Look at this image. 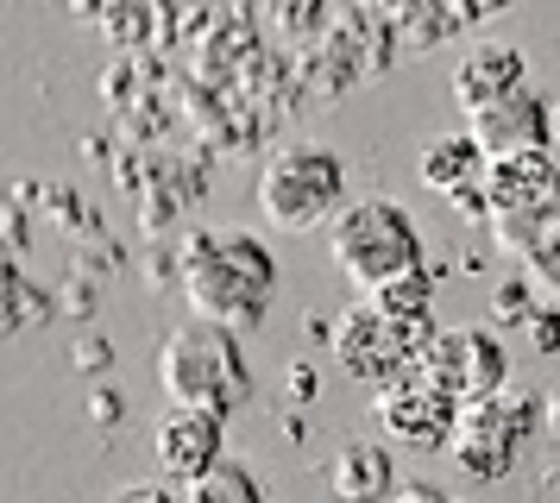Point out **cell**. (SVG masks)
<instances>
[{
  "instance_id": "1",
  "label": "cell",
  "mask_w": 560,
  "mask_h": 503,
  "mask_svg": "<svg viewBox=\"0 0 560 503\" xmlns=\"http://www.w3.org/2000/svg\"><path fill=\"white\" fill-rule=\"evenodd\" d=\"M177 283L196 321L246 334L265 321V308L278 296V258L246 226H189L177 252Z\"/></svg>"
},
{
  "instance_id": "2",
  "label": "cell",
  "mask_w": 560,
  "mask_h": 503,
  "mask_svg": "<svg viewBox=\"0 0 560 503\" xmlns=\"http://www.w3.org/2000/svg\"><path fill=\"white\" fill-rule=\"evenodd\" d=\"M158 384H164V397L177 402V409H208V416L228 422L233 409L253 397V359H246L233 327L183 321L164 334Z\"/></svg>"
},
{
  "instance_id": "3",
  "label": "cell",
  "mask_w": 560,
  "mask_h": 503,
  "mask_svg": "<svg viewBox=\"0 0 560 503\" xmlns=\"http://www.w3.org/2000/svg\"><path fill=\"white\" fill-rule=\"evenodd\" d=\"M328 258H334V271L365 296V290H378L384 277L422 271L429 246H422V226H416V214L404 201L359 196L328 221Z\"/></svg>"
},
{
  "instance_id": "4",
  "label": "cell",
  "mask_w": 560,
  "mask_h": 503,
  "mask_svg": "<svg viewBox=\"0 0 560 503\" xmlns=\"http://www.w3.org/2000/svg\"><path fill=\"white\" fill-rule=\"evenodd\" d=\"M347 208V157L334 145H283L265 157L258 171V214L278 233H308V226H328Z\"/></svg>"
},
{
  "instance_id": "5",
  "label": "cell",
  "mask_w": 560,
  "mask_h": 503,
  "mask_svg": "<svg viewBox=\"0 0 560 503\" xmlns=\"http://www.w3.org/2000/svg\"><path fill=\"white\" fill-rule=\"evenodd\" d=\"M535 428H541V397H535L529 384H516V377H510L504 390L459 402L447 459H454L466 478L491 484V478L516 472V459H523V447L535 441Z\"/></svg>"
},
{
  "instance_id": "6",
  "label": "cell",
  "mask_w": 560,
  "mask_h": 503,
  "mask_svg": "<svg viewBox=\"0 0 560 503\" xmlns=\"http://www.w3.org/2000/svg\"><path fill=\"white\" fill-rule=\"evenodd\" d=\"M434 334H441V327H434ZM434 334H422V327H397V321H384L378 308L347 302V308L328 321V352L340 359V372L365 377V384H390L404 365L422 359V347H429Z\"/></svg>"
},
{
  "instance_id": "7",
  "label": "cell",
  "mask_w": 560,
  "mask_h": 503,
  "mask_svg": "<svg viewBox=\"0 0 560 503\" xmlns=\"http://www.w3.org/2000/svg\"><path fill=\"white\" fill-rule=\"evenodd\" d=\"M372 416H378V428L390 434V441H404V447L447 453L454 422H459V397H454V390H441L422 365H404L390 384H378Z\"/></svg>"
},
{
  "instance_id": "8",
  "label": "cell",
  "mask_w": 560,
  "mask_h": 503,
  "mask_svg": "<svg viewBox=\"0 0 560 503\" xmlns=\"http://www.w3.org/2000/svg\"><path fill=\"white\" fill-rule=\"evenodd\" d=\"M422 372L441 384V390H454L459 402L472 397H491V390H504L510 384V352H504V334L485 321H459V327H441L422 359H416Z\"/></svg>"
},
{
  "instance_id": "9",
  "label": "cell",
  "mask_w": 560,
  "mask_h": 503,
  "mask_svg": "<svg viewBox=\"0 0 560 503\" xmlns=\"http://www.w3.org/2000/svg\"><path fill=\"white\" fill-rule=\"evenodd\" d=\"M485 208L491 221H510V214H535L560 196V164L555 151H504L485 164Z\"/></svg>"
},
{
  "instance_id": "10",
  "label": "cell",
  "mask_w": 560,
  "mask_h": 503,
  "mask_svg": "<svg viewBox=\"0 0 560 503\" xmlns=\"http://www.w3.org/2000/svg\"><path fill=\"white\" fill-rule=\"evenodd\" d=\"M466 132L485 145V157H504V151H548L555 145V101H541L535 89L510 101H491L479 114H466Z\"/></svg>"
},
{
  "instance_id": "11",
  "label": "cell",
  "mask_w": 560,
  "mask_h": 503,
  "mask_svg": "<svg viewBox=\"0 0 560 503\" xmlns=\"http://www.w3.org/2000/svg\"><path fill=\"white\" fill-rule=\"evenodd\" d=\"M152 453H158V472L189 484V478H202L208 466H221V416H208V409H164L152 428Z\"/></svg>"
},
{
  "instance_id": "12",
  "label": "cell",
  "mask_w": 560,
  "mask_h": 503,
  "mask_svg": "<svg viewBox=\"0 0 560 503\" xmlns=\"http://www.w3.org/2000/svg\"><path fill=\"white\" fill-rule=\"evenodd\" d=\"M529 89V57L516 45H472L454 63V101L466 114H479L491 101H510Z\"/></svg>"
},
{
  "instance_id": "13",
  "label": "cell",
  "mask_w": 560,
  "mask_h": 503,
  "mask_svg": "<svg viewBox=\"0 0 560 503\" xmlns=\"http://www.w3.org/2000/svg\"><path fill=\"white\" fill-rule=\"evenodd\" d=\"M491 239L504 252L523 258V271L535 283H548L560 296V196L548 208H535V214H510V221H491Z\"/></svg>"
},
{
  "instance_id": "14",
  "label": "cell",
  "mask_w": 560,
  "mask_h": 503,
  "mask_svg": "<svg viewBox=\"0 0 560 503\" xmlns=\"http://www.w3.org/2000/svg\"><path fill=\"white\" fill-rule=\"evenodd\" d=\"M485 145L472 139V132H434L429 145H422V157H416V176L429 183L434 196H466V189H479L485 183Z\"/></svg>"
},
{
  "instance_id": "15",
  "label": "cell",
  "mask_w": 560,
  "mask_h": 503,
  "mask_svg": "<svg viewBox=\"0 0 560 503\" xmlns=\"http://www.w3.org/2000/svg\"><path fill=\"white\" fill-rule=\"evenodd\" d=\"M334 498L340 503H390V491H397V459H390V447L384 441H347V447L334 453Z\"/></svg>"
},
{
  "instance_id": "16",
  "label": "cell",
  "mask_w": 560,
  "mask_h": 503,
  "mask_svg": "<svg viewBox=\"0 0 560 503\" xmlns=\"http://www.w3.org/2000/svg\"><path fill=\"white\" fill-rule=\"evenodd\" d=\"M365 308H378L384 321L397 327H422V334H434V271L422 265V271H404V277H384L378 290H365Z\"/></svg>"
},
{
  "instance_id": "17",
  "label": "cell",
  "mask_w": 560,
  "mask_h": 503,
  "mask_svg": "<svg viewBox=\"0 0 560 503\" xmlns=\"http://www.w3.org/2000/svg\"><path fill=\"white\" fill-rule=\"evenodd\" d=\"M183 503H265V484L253 478V466L221 459V466H208L202 478L183 484Z\"/></svg>"
},
{
  "instance_id": "18",
  "label": "cell",
  "mask_w": 560,
  "mask_h": 503,
  "mask_svg": "<svg viewBox=\"0 0 560 503\" xmlns=\"http://www.w3.org/2000/svg\"><path fill=\"white\" fill-rule=\"evenodd\" d=\"M535 277L529 271H504L498 283H491V321L498 327H523L535 315Z\"/></svg>"
},
{
  "instance_id": "19",
  "label": "cell",
  "mask_w": 560,
  "mask_h": 503,
  "mask_svg": "<svg viewBox=\"0 0 560 503\" xmlns=\"http://www.w3.org/2000/svg\"><path fill=\"white\" fill-rule=\"evenodd\" d=\"M529 352H560V302H535V315L523 321Z\"/></svg>"
},
{
  "instance_id": "20",
  "label": "cell",
  "mask_w": 560,
  "mask_h": 503,
  "mask_svg": "<svg viewBox=\"0 0 560 503\" xmlns=\"http://www.w3.org/2000/svg\"><path fill=\"white\" fill-rule=\"evenodd\" d=\"M390 503H459V498H447L441 484H422V478H409V484H397V491H390Z\"/></svg>"
},
{
  "instance_id": "21",
  "label": "cell",
  "mask_w": 560,
  "mask_h": 503,
  "mask_svg": "<svg viewBox=\"0 0 560 503\" xmlns=\"http://www.w3.org/2000/svg\"><path fill=\"white\" fill-rule=\"evenodd\" d=\"M107 503H183V498H171L164 484H120Z\"/></svg>"
},
{
  "instance_id": "22",
  "label": "cell",
  "mask_w": 560,
  "mask_h": 503,
  "mask_svg": "<svg viewBox=\"0 0 560 503\" xmlns=\"http://www.w3.org/2000/svg\"><path fill=\"white\" fill-rule=\"evenodd\" d=\"M283 390H290L296 402H308L315 390H322V377H315V365H290V372H283Z\"/></svg>"
},
{
  "instance_id": "23",
  "label": "cell",
  "mask_w": 560,
  "mask_h": 503,
  "mask_svg": "<svg viewBox=\"0 0 560 503\" xmlns=\"http://www.w3.org/2000/svg\"><path fill=\"white\" fill-rule=\"evenodd\" d=\"M541 428H548V434L560 441V365H555V384L541 390Z\"/></svg>"
},
{
  "instance_id": "24",
  "label": "cell",
  "mask_w": 560,
  "mask_h": 503,
  "mask_svg": "<svg viewBox=\"0 0 560 503\" xmlns=\"http://www.w3.org/2000/svg\"><path fill=\"white\" fill-rule=\"evenodd\" d=\"M555 145H560V107H555Z\"/></svg>"
},
{
  "instance_id": "25",
  "label": "cell",
  "mask_w": 560,
  "mask_h": 503,
  "mask_svg": "<svg viewBox=\"0 0 560 503\" xmlns=\"http://www.w3.org/2000/svg\"><path fill=\"white\" fill-rule=\"evenodd\" d=\"M555 498H560V484H555Z\"/></svg>"
},
{
  "instance_id": "26",
  "label": "cell",
  "mask_w": 560,
  "mask_h": 503,
  "mask_svg": "<svg viewBox=\"0 0 560 503\" xmlns=\"http://www.w3.org/2000/svg\"><path fill=\"white\" fill-rule=\"evenodd\" d=\"M334 503H340V498H334Z\"/></svg>"
}]
</instances>
